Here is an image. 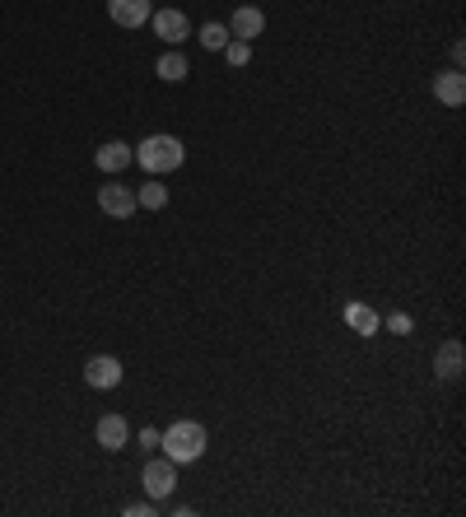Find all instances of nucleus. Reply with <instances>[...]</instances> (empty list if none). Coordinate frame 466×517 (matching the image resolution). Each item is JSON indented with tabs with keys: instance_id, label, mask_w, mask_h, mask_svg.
<instances>
[{
	"instance_id": "nucleus-4",
	"label": "nucleus",
	"mask_w": 466,
	"mask_h": 517,
	"mask_svg": "<svg viewBox=\"0 0 466 517\" xmlns=\"http://www.w3.org/2000/svg\"><path fill=\"white\" fill-rule=\"evenodd\" d=\"M98 210L112 215V219H131L140 206H136V187H122V182H107L98 187Z\"/></svg>"
},
{
	"instance_id": "nucleus-11",
	"label": "nucleus",
	"mask_w": 466,
	"mask_h": 517,
	"mask_svg": "<svg viewBox=\"0 0 466 517\" xmlns=\"http://www.w3.org/2000/svg\"><path fill=\"white\" fill-rule=\"evenodd\" d=\"M434 98L448 103V107H461V103H466V75H461V70L434 75Z\"/></svg>"
},
{
	"instance_id": "nucleus-3",
	"label": "nucleus",
	"mask_w": 466,
	"mask_h": 517,
	"mask_svg": "<svg viewBox=\"0 0 466 517\" xmlns=\"http://www.w3.org/2000/svg\"><path fill=\"white\" fill-rule=\"evenodd\" d=\"M140 485H145V494H149V499H168V494L177 490V461H168V457L145 461Z\"/></svg>"
},
{
	"instance_id": "nucleus-19",
	"label": "nucleus",
	"mask_w": 466,
	"mask_h": 517,
	"mask_svg": "<svg viewBox=\"0 0 466 517\" xmlns=\"http://www.w3.org/2000/svg\"><path fill=\"white\" fill-rule=\"evenodd\" d=\"M140 448H159V429H140Z\"/></svg>"
},
{
	"instance_id": "nucleus-7",
	"label": "nucleus",
	"mask_w": 466,
	"mask_h": 517,
	"mask_svg": "<svg viewBox=\"0 0 466 517\" xmlns=\"http://www.w3.org/2000/svg\"><path fill=\"white\" fill-rule=\"evenodd\" d=\"M85 382L98 387V391H112L116 382H122V360H112V354H94V360L85 364Z\"/></svg>"
},
{
	"instance_id": "nucleus-15",
	"label": "nucleus",
	"mask_w": 466,
	"mask_h": 517,
	"mask_svg": "<svg viewBox=\"0 0 466 517\" xmlns=\"http://www.w3.org/2000/svg\"><path fill=\"white\" fill-rule=\"evenodd\" d=\"M345 322L355 327L360 336H378V312L364 308V303H350V308H345Z\"/></svg>"
},
{
	"instance_id": "nucleus-16",
	"label": "nucleus",
	"mask_w": 466,
	"mask_h": 517,
	"mask_svg": "<svg viewBox=\"0 0 466 517\" xmlns=\"http://www.w3.org/2000/svg\"><path fill=\"white\" fill-rule=\"evenodd\" d=\"M201 43H206L210 52H224V47H228V24H206V28H201Z\"/></svg>"
},
{
	"instance_id": "nucleus-14",
	"label": "nucleus",
	"mask_w": 466,
	"mask_h": 517,
	"mask_svg": "<svg viewBox=\"0 0 466 517\" xmlns=\"http://www.w3.org/2000/svg\"><path fill=\"white\" fill-rule=\"evenodd\" d=\"M136 206H140V210H164V206H168V187H164L159 177L140 182V191H136Z\"/></svg>"
},
{
	"instance_id": "nucleus-8",
	"label": "nucleus",
	"mask_w": 466,
	"mask_h": 517,
	"mask_svg": "<svg viewBox=\"0 0 466 517\" xmlns=\"http://www.w3.org/2000/svg\"><path fill=\"white\" fill-rule=\"evenodd\" d=\"M94 439H98V448H103V452H122V448H127V439H131L127 415H103V420H98V429H94Z\"/></svg>"
},
{
	"instance_id": "nucleus-20",
	"label": "nucleus",
	"mask_w": 466,
	"mask_h": 517,
	"mask_svg": "<svg viewBox=\"0 0 466 517\" xmlns=\"http://www.w3.org/2000/svg\"><path fill=\"white\" fill-rule=\"evenodd\" d=\"M154 503H127V517H149Z\"/></svg>"
},
{
	"instance_id": "nucleus-5",
	"label": "nucleus",
	"mask_w": 466,
	"mask_h": 517,
	"mask_svg": "<svg viewBox=\"0 0 466 517\" xmlns=\"http://www.w3.org/2000/svg\"><path fill=\"white\" fill-rule=\"evenodd\" d=\"M149 28H154V37H164L168 47H182V37H191L187 15H182V10H173V5L154 10V15H149Z\"/></svg>"
},
{
	"instance_id": "nucleus-12",
	"label": "nucleus",
	"mask_w": 466,
	"mask_h": 517,
	"mask_svg": "<svg viewBox=\"0 0 466 517\" xmlns=\"http://www.w3.org/2000/svg\"><path fill=\"white\" fill-rule=\"evenodd\" d=\"M434 373H439V378H461V373H466V350H461V340H443V345H439Z\"/></svg>"
},
{
	"instance_id": "nucleus-2",
	"label": "nucleus",
	"mask_w": 466,
	"mask_h": 517,
	"mask_svg": "<svg viewBox=\"0 0 466 517\" xmlns=\"http://www.w3.org/2000/svg\"><path fill=\"white\" fill-rule=\"evenodd\" d=\"M131 158H136L149 177H164V173L182 168L187 149H182L177 136H149V140H140V149H131Z\"/></svg>"
},
{
	"instance_id": "nucleus-13",
	"label": "nucleus",
	"mask_w": 466,
	"mask_h": 517,
	"mask_svg": "<svg viewBox=\"0 0 466 517\" xmlns=\"http://www.w3.org/2000/svg\"><path fill=\"white\" fill-rule=\"evenodd\" d=\"M154 70H159V79H168V85H182V79L191 75V66H187V56H182L177 47H168V52L159 56V66H154Z\"/></svg>"
},
{
	"instance_id": "nucleus-1",
	"label": "nucleus",
	"mask_w": 466,
	"mask_h": 517,
	"mask_svg": "<svg viewBox=\"0 0 466 517\" xmlns=\"http://www.w3.org/2000/svg\"><path fill=\"white\" fill-rule=\"evenodd\" d=\"M159 448H164L168 461L191 466V461L206 452V424H197V420H177V424H168V429L159 433Z\"/></svg>"
},
{
	"instance_id": "nucleus-9",
	"label": "nucleus",
	"mask_w": 466,
	"mask_h": 517,
	"mask_svg": "<svg viewBox=\"0 0 466 517\" xmlns=\"http://www.w3.org/2000/svg\"><path fill=\"white\" fill-rule=\"evenodd\" d=\"M261 28H266V15L257 5H238V10H233V19H228V37H238V43L261 37Z\"/></svg>"
},
{
	"instance_id": "nucleus-18",
	"label": "nucleus",
	"mask_w": 466,
	"mask_h": 517,
	"mask_svg": "<svg viewBox=\"0 0 466 517\" xmlns=\"http://www.w3.org/2000/svg\"><path fill=\"white\" fill-rule=\"evenodd\" d=\"M387 331L406 336V331H410V317H406V312H392V317H387Z\"/></svg>"
},
{
	"instance_id": "nucleus-10",
	"label": "nucleus",
	"mask_w": 466,
	"mask_h": 517,
	"mask_svg": "<svg viewBox=\"0 0 466 517\" xmlns=\"http://www.w3.org/2000/svg\"><path fill=\"white\" fill-rule=\"evenodd\" d=\"M94 164H98V173H112V177H116V173H127L136 158H131V145H127V140H107V145L94 154Z\"/></svg>"
},
{
	"instance_id": "nucleus-17",
	"label": "nucleus",
	"mask_w": 466,
	"mask_h": 517,
	"mask_svg": "<svg viewBox=\"0 0 466 517\" xmlns=\"http://www.w3.org/2000/svg\"><path fill=\"white\" fill-rule=\"evenodd\" d=\"M224 61H228V66H248V61H252V43H238V37H228Z\"/></svg>"
},
{
	"instance_id": "nucleus-21",
	"label": "nucleus",
	"mask_w": 466,
	"mask_h": 517,
	"mask_svg": "<svg viewBox=\"0 0 466 517\" xmlns=\"http://www.w3.org/2000/svg\"><path fill=\"white\" fill-rule=\"evenodd\" d=\"M461 61H466V43H452V70H461Z\"/></svg>"
},
{
	"instance_id": "nucleus-6",
	"label": "nucleus",
	"mask_w": 466,
	"mask_h": 517,
	"mask_svg": "<svg viewBox=\"0 0 466 517\" xmlns=\"http://www.w3.org/2000/svg\"><path fill=\"white\" fill-rule=\"evenodd\" d=\"M149 15H154L149 0H107V19H112L116 28H145Z\"/></svg>"
}]
</instances>
